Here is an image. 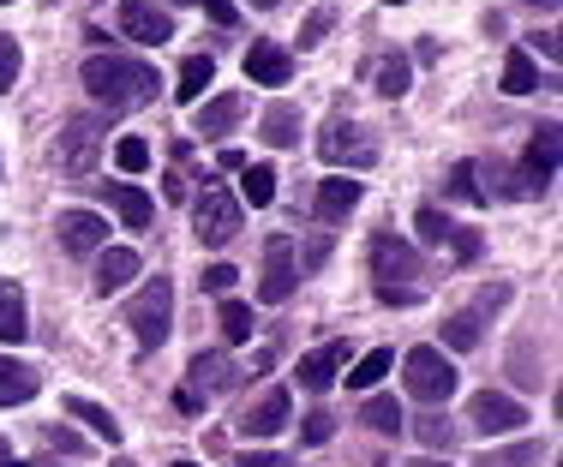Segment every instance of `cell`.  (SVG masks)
<instances>
[{"instance_id": "obj_1", "label": "cell", "mask_w": 563, "mask_h": 467, "mask_svg": "<svg viewBox=\"0 0 563 467\" xmlns=\"http://www.w3.org/2000/svg\"><path fill=\"white\" fill-rule=\"evenodd\" d=\"M366 258H372V288H378V300L413 305V300L426 293V258L408 246V240H396V234H372Z\"/></svg>"}, {"instance_id": "obj_2", "label": "cell", "mask_w": 563, "mask_h": 467, "mask_svg": "<svg viewBox=\"0 0 563 467\" xmlns=\"http://www.w3.org/2000/svg\"><path fill=\"white\" fill-rule=\"evenodd\" d=\"M85 90L109 109H139L156 97V73L132 55H90L85 60Z\"/></svg>"}, {"instance_id": "obj_3", "label": "cell", "mask_w": 563, "mask_h": 467, "mask_svg": "<svg viewBox=\"0 0 563 467\" xmlns=\"http://www.w3.org/2000/svg\"><path fill=\"white\" fill-rule=\"evenodd\" d=\"M126 324H132V336H139V348H163L168 330H174V282L168 276H151V282L132 293Z\"/></svg>"}, {"instance_id": "obj_4", "label": "cell", "mask_w": 563, "mask_h": 467, "mask_svg": "<svg viewBox=\"0 0 563 467\" xmlns=\"http://www.w3.org/2000/svg\"><path fill=\"white\" fill-rule=\"evenodd\" d=\"M401 383H408L413 402H450L455 396V366L444 348H408V359H401Z\"/></svg>"}, {"instance_id": "obj_5", "label": "cell", "mask_w": 563, "mask_h": 467, "mask_svg": "<svg viewBox=\"0 0 563 467\" xmlns=\"http://www.w3.org/2000/svg\"><path fill=\"white\" fill-rule=\"evenodd\" d=\"M318 156H324L330 168H372V163H378V138H372L360 120L336 114L324 132H318Z\"/></svg>"}, {"instance_id": "obj_6", "label": "cell", "mask_w": 563, "mask_h": 467, "mask_svg": "<svg viewBox=\"0 0 563 467\" xmlns=\"http://www.w3.org/2000/svg\"><path fill=\"white\" fill-rule=\"evenodd\" d=\"M97 151H102V120L97 114H73L60 132V168L73 180H85L90 168H97Z\"/></svg>"}, {"instance_id": "obj_7", "label": "cell", "mask_w": 563, "mask_h": 467, "mask_svg": "<svg viewBox=\"0 0 563 467\" xmlns=\"http://www.w3.org/2000/svg\"><path fill=\"white\" fill-rule=\"evenodd\" d=\"M300 282V264H294V240L288 234H271L264 240V276H258V300L264 305H282Z\"/></svg>"}, {"instance_id": "obj_8", "label": "cell", "mask_w": 563, "mask_h": 467, "mask_svg": "<svg viewBox=\"0 0 563 467\" xmlns=\"http://www.w3.org/2000/svg\"><path fill=\"white\" fill-rule=\"evenodd\" d=\"M192 222H198V240H205V246H228V240L240 234V198H228L222 186H205Z\"/></svg>"}, {"instance_id": "obj_9", "label": "cell", "mask_w": 563, "mask_h": 467, "mask_svg": "<svg viewBox=\"0 0 563 467\" xmlns=\"http://www.w3.org/2000/svg\"><path fill=\"white\" fill-rule=\"evenodd\" d=\"M467 420H474L479 437H509L528 425V408L516 402V396H498V390H479L474 402H467Z\"/></svg>"}, {"instance_id": "obj_10", "label": "cell", "mask_w": 563, "mask_h": 467, "mask_svg": "<svg viewBox=\"0 0 563 467\" xmlns=\"http://www.w3.org/2000/svg\"><path fill=\"white\" fill-rule=\"evenodd\" d=\"M114 31L132 36V43H144V48H163L174 36V19H168V7H156V0H126V7L114 12Z\"/></svg>"}, {"instance_id": "obj_11", "label": "cell", "mask_w": 563, "mask_h": 467, "mask_svg": "<svg viewBox=\"0 0 563 467\" xmlns=\"http://www.w3.org/2000/svg\"><path fill=\"white\" fill-rule=\"evenodd\" d=\"M413 229H420V240H426V246H438V252L450 246L462 264H474V258H479V234H474V229H462V222H450L438 204H426L420 216H413Z\"/></svg>"}, {"instance_id": "obj_12", "label": "cell", "mask_w": 563, "mask_h": 467, "mask_svg": "<svg viewBox=\"0 0 563 467\" xmlns=\"http://www.w3.org/2000/svg\"><path fill=\"white\" fill-rule=\"evenodd\" d=\"M55 229H60V246L78 252V258H90V252L109 246V222H102L97 210H60Z\"/></svg>"}, {"instance_id": "obj_13", "label": "cell", "mask_w": 563, "mask_h": 467, "mask_svg": "<svg viewBox=\"0 0 563 467\" xmlns=\"http://www.w3.org/2000/svg\"><path fill=\"white\" fill-rule=\"evenodd\" d=\"M288 413H294L288 390H264L258 402H252L246 413H240V432H246V437H276L282 425H288Z\"/></svg>"}, {"instance_id": "obj_14", "label": "cell", "mask_w": 563, "mask_h": 467, "mask_svg": "<svg viewBox=\"0 0 563 467\" xmlns=\"http://www.w3.org/2000/svg\"><path fill=\"white\" fill-rule=\"evenodd\" d=\"M342 366H347V342H324V348H312V354L300 359V390L324 396L330 383H336Z\"/></svg>"}, {"instance_id": "obj_15", "label": "cell", "mask_w": 563, "mask_h": 467, "mask_svg": "<svg viewBox=\"0 0 563 467\" xmlns=\"http://www.w3.org/2000/svg\"><path fill=\"white\" fill-rule=\"evenodd\" d=\"M552 175H558V126H540L533 132V144H528V163H521V180L533 186V198L552 186Z\"/></svg>"}, {"instance_id": "obj_16", "label": "cell", "mask_w": 563, "mask_h": 467, "mask_svg": "<svg viewBox=\"0 0 563 467\" xmlns=\"http://www.w3.org/2000/svg\"><path fill=\"white\" fill-rule=\"evenodd\" d=\"M246 78H252V85H288V78H294V55L282 43H252L246 48Z\"/></svg>"}, {"instance_id": "obj_17", "label": "cell", "mask_w": 563, "mask_h": 467, "mask_svg": "<svg viewBox=\"0 0 563 467\" xmlns=\"http://www.w3.org/2000/svg\"><path fill=\"white\" fill-rule=\"evenodd\" d=\"M36 390H43V371H36V366H24V359H12V354H0V408L31 402Z\"/></svg>"}, {"instance_id": "obj_18", "label": "cell", "mask_w": 563, "mask_h": 467, "mask_svg": "<svg viewBox=\"0 0 563 467\" xmlns=\"http://www.w3.org/2000/svg\"><path fill=\"white\" fill-rule=\"evenodd\" d=\"M132 276H139V252H132V246H102L97 276H90V282H97V293H120Z\"/></svg>"}, {"instance_id": "obj_19", "label": "cell", "mask_w": 563, "mask_h": 467, "mask_svg": "<svg viewBox=\"0 0 563 467\" xmlns=\"http://www.w3.org/2000/svg\"><path fill=\"white\" fill-rule=\"evenodd\" d=\"M240 383V366L228 354H198L192 359V390L198 396H222V390H234Z\"/></svg>"}, {"instance_id": "obj_20", "label": "cell", "mask_w": 563, "mask_h": 467, "mask_svg": "<svg viewBox=\"0 0 563 467\" xmlns=\"http://www.w3.org/2000/svg\"><path fill=\"white\" fill-rule=\"evenodd\" d=\"M240 114H246V97H234V90H228V97H210L205 109H198V120H192V132H205V138H222V132L234 126Z\"/></svg>"}, {"instance_id": "obj_21", "label": "cell", "mask_w": 563, "mask_h": 467, "mask_svg": "<svg viewBox=\"0 0 563 467\" xmlns=\"http://www.w3.org/2000/svg\"><path fill=\"white\" fill-rule=\"evenodd\" d=\"M31 336V312H24V288L0 282V342H24Z\"/></svg>"}, {"instance_id": "obj_22", "label": "cell", "mask_w": 563, "mask_h": 467, "mask_svg": "<svg viewBox=\"0 0 563 467\" xmlns=\"http://www.w3.org/2000/svg\"><path fill=\"white\" fill-rule=\"evenodd\" d=\"M354 204H360V180L342 175V180H324V186H318V222H342Z\"/></svg>"}, {"instance_id": "obj_23", "label": "cell", "mask_w": 563, "mask_h": 467, "mask_svg": "<svg viewBox=\"0 0 563 467\" xmlns=\"http://www.w3.org/2000/svg\"><path fill=\"white\" fill-rule=\"evenodd\" d=\"M258 138L264 144H294L300 138V109H294V102H271V109H264V120H258Z\"/></svg>"}, {"instance_id": "obj_24", "label": "cell", "mask_w": 563, "mask_h": 467, "mask_svg": "<svg viewBox=\"0 0 563 467\" xmlns=\"http://www.w3.org/2000/svg\"><path fill=\"white\" fill-rule=\"evenodd\" d=\"M66 413H73V420H85L102 444H120V420L102 402H90V396H66Z\"/></svg>"}, {"instance_id": "obj_25", "label": "cell", "mask_w": 563, "mask_h": 467, "mask_svg": "<svg viewBox=\"0 0 563 467\" xmlns=\"http://www.w3.org/2000/svg\"><path fill=\"white\" fill-rule=\"evenodd\" d=\"M210 85H217V60H210V55H192V60L180 66V85H174V97H180V102H198Z\"/></svg>"}, {"instance_id": "obj_26", "label": "cell", "mask_w": 563, "mask_h": 467, "mask_svg": "<svg viewBox=\"0 0 563 467\" xmlns=\"http://www.w3.org/2000/svg\"><path fill=\"white\" fill-rule=\"evenodd\" d=\"M109 204L120 210V222H126V229H151V198L139 192V186H109Z\"/></svg>"}, {"instance_id": "obj_27", "label": "cell", "mask_w": 563, "mask_h": 467, "mask_svg": "<svg viewBox=\"0 0 563 467\" xmlns=\"http://www.w3.org/2000/svg\"><path fill=\"white\" fill-rule=\"evenodd\" d=\"M366 78H372L378 97H401V90H408V60H401V55H378L366 66Z\"/></svg>"}, {"instance_id": "obj_28", "label": "cell", "mask_w": 563, "mask_h": 467, "mask_svg": "<svg viewBox=\"0 0 563 467\" xmlns=\"http://www.w3.org/2000/svg\"><path fill=\"white\" fill-rule=\"evenodd\" d=\"M504 90H509V97H528V90H540V66H533L528 48H509V60H504Z\"/></svg>"}, {"instance_id": "obj_29", "label": "cell", "mask_w": 563, "mask_h": 467, "mask_svg": "<svg viewBox=\"0 0 563 467\" xmlns=\"http://www.w3.org/2000/svg\"><path fill=\"white\" fill-rule=\"evenodd\" d=\"M360 420H366V425H372V432H378V437H396V432H401V420H408V413L396 408V396H372V402L360 408Z\"/></svg>"}, {"instance_id": "obj_30", "label": "cell", "mask_w": 563, "mask_h": 467, "mask_svg": "<svg viewBox=\"0 0 563 467\" xmlns=\"http://www.w3.org/2000/svg\"><path fill=\"white\" fill-rule=\"evenodd\" d=\"M240 198H246V204L252 210H264V204H271V198H276V168H240Z\"/></svg>"}, {"instance_id": "obj_31", "label": "cell", "mask_w": 563, "mask_h": 467, "mask_svg": "<svg viewBox=\"0 0 563 467\" xmlns=\"http://www.w3.org/2000/svg\"><path fill=\"white\" fill-rule=\"evenodd\" d=\"M413 437H420L426 449H444V456L455 449V425L444 420V413H420V420H413Z\"/></svg>"}, {"instance_id": "obj_32", "label": "cell", "mask_w": 563, "mask_h": 467, "mask_svg": "<svg viewBox=\"0 0 563 467\" xmlns=\"http://www.w3.org/2000/svg\"><path fill=\"white\" fill-rule=\"evenodd\" d=\"M390 366H396V354H390V348H372V354L360 359L354 371H347V383H354V390H372V383H378V378H384V371H390Z\"/></svg>"}, {"instance_id": "obj_33", "label": "cell", "mask_w": 563, "mask_h": 467, "mask_svg": "<svg viewBox=\"0 0 563 467\" xmlns=\"http://www.w3.org/2000/svg\"><path fill=\"white\" fill-rule=\"evenodd\" d=\"M450 198H462V204H486V192H479V163H455L450 168Z\"/></svg>"}, {"instance_id": "obj_34", "label": "cell", "mask_w": 563, "mask_h": 467, "mask_svg": "<svg viewBox=\"0 0 563 467\" xmlns=\"http://www.w3.org/2000/svg\"><path fill=\"white\" fill-rule=\"evenodd\" d=\"M533 462H540V444L528 437V444H516V449H486L474 467H533Z\"/></svg>"}, {"instance_id": "obj_35", "label": "cell", "mask_w": 563, "mask_h": 467, "mask_svg": "<svg viewBox=\"0 0 563 467\" xmlns=\"http://www.w3.org/2000/svg\"><path fill=\"white\" fill-rule=\"evenodd\" d=\"M444 342L455 354H467V348H479V318L474 312H455L450 324H444Z\"/></svg>"}, {"instance_id": "obj_36", "label": "cell", "mask_w": 563, "mask_h": 467, "mask_svg": "<svg viewBox=\"0 0 563 467\" xmlns=\"http://www.w3.org/2000/svg\"><path fill=\"white\" fill-rule=\"evenodd\" d=\"M217 318H222V336H228V342H246V336H252V305L222 300V312H217Z\"/></svg>"}, {"instance_id": "obj_37", "label": "cell", "mask_w": 563, "mask_h": 467, "mask_svg": "<svg viewBox=\"0 0 563 467\" xmlns=\"http://www.w3.org/2000/svg\"><path fill=\"white\" fill-rule=\"evenodd\" d=\"M114 163L126 168V175H144V168H151V144H144V138H120L114 144Z\"/></svg>"}, {"instance_id": "obj_38", "label": "cell", "mask_w": 563, "mask_h": 467, "mask_svg": "<svg viewBox=\"0 0 563 467\" xmlns=\"http://www.w3.org/2000/svg\"><path fill=\"white\" fill-rule=\"evenodd\" d=\"M19 66H24L19 43H12V36H0V97H7L12 85H19Z\"/></svg>"}, {"instance_id": "obj_39", "label": "cell", "mask_w": 563, "mask_h": 467, "mask_svg": "<svg viewBox=\"0 0 563 467\" xmlns=\"http://www.w3.org/2000/svg\"><path fill=\"white\" fill-rule=\"evenodd\" d=\"M330 24H336V12H330V7H318L312 19L300 24V48H318V43H324V31H330Z\"/></svg>"}, {"instance_id": "obj_40", "label": "cell", "mask_w": 563, "mask_h": 467, "mask_svg": "<svg viewBox=\"0 0 563 467\" xmlns=\"http://www.w3.org/2000/svg\"><path fill=\"white\" fill-rule=\"evenodd\" d=\"M330 432H336V413H324V408H318V413H306V425H300V437H306V444H330Z\"/></svg>"}, {"instance_id": "obj_41", "label": "cell", "mask_w": 563, "mask_h": 467, "mask_svg": "<svg viewBox=\"0 0 563 467\" xmlns=\"http://www.w3.org/2000/svg\"><path fill=\"white\" fill-rule=\"evenodd\" d=\"M234 276H240V270H234V264H210V270H205V276H198V282H205L210 293H228V288H234Z\"/></svg>"}, {"instance_id": "obj_42", "label": "cell", "mask_w": 563, "mask_h": 467, "mask_svg": "<svg viewBox=\"0 0 563 467\" xmlns=\"http://www.w3.org/2000/svg\"><path fill=\"white\" fill-rule=\"evenodd\" d=\"M234 467H288V456H271V449H246Z\"/></svg>"}, {"instance_id": "obj_43", "label": "cell", "mask_w": 563, "mask_h": 467, "mask_svg": "<svg viewBox=\"0 0 563 467\" xmlns=\"http://www.w3.org/2000/svg\"><path fill=\"white\" fill-rule=\"evenodd\" d=\"M324 258H330V240H324V234H318V240H312V246H306V270H318V264H324Z\"/></svg>"}, {"instance_id": "obj_44", "label": "cell", "mask_w": 563, "mask_h": 467, "mask_svg": "<svg viewBox=\"0 0 563 467\" xmlns=\"http://www.w3.org/2000/svg\"><path fill=\"white\" fill-rule=\"evenodd\" d=\"M48 444H55V449H66V456H73V449H78V437L66 432V425H48Z\"/></svg>"}, {"instance_id": "obj_45", "label": "cell", "mask_w": 563, "mask_h": 467, "mask_svg": "<svg viewBox=\"0 0 563 467\" xmlns=\"http://www.w3.org/2000/svg\"><path fill=\"white\" fill-rule=\"evenodd\" d=\"M205 12H210L217 24H234V0H205Z\"/></svg>"}, {"instance_id": "obj_46", "label": "cell", "mask_w": 563, "mask_h": 467, "mask_svg": "<svg viewBox=\"0 0 563 467\" xmlns=\"http://www.w3.org/2000/svg\"><path fill=\"white\" fill-rule=\"evenodd\" d=\"M504 300H509V288H479V305H486V312H498Z\"/></svg>"}, {"instance_id": "obj_47", "label": "cell", "mask_w": 563, "mask_h": 467, "mask_svg": "<svg viewBox=\"0 0 563 467\" xmlns=\"http://www.w3.org/2000/svg\"><path fill=\"white\" fill-rule=\"evenodd\" d=\"M163 192H168V198H186V175H180V168H174V175L163 180Z\"/></svg>"}, {"instance_id": "obj_48", "label": "cell", "mask_w": 563, "mask_h": 467, "mask_svg": "<svg viewBox=\"0 0 563 467\" xmlns=\"http://www.w3.org/2000/svg\"><path fill=\"white\" fill-rule=\"evenodd\" d=\"M0 467H19V456H12V444L0 437Z\"/></svg>"}, {"instance_id": "obj_49", "label": "cell", "mask_w": 563, "mask_h": 467, "mask_svg": "<svg viewBox=\"0 0 563 467\" xmlns=\"http://www.w3.org/2000/svg\"><path fill=\"white\" fill-rule=\"evenodd\" d=\"M521 7H540V12H552V7H558V0H521Z\"/></svg>"}, {"instance_id": "obj_50", "label": "cell", "mask_w": 563, "mask_h": 467, "mask_svg": "<svg viewBox=\"0 0 563 467\" xmlns=\"http://www.w3.org/2000/svg\"><path fill=\"white\" fill-rule=\"evenodd\" d=\"M156 7H186V0H156Z\"/></svg>"}, {"instance_id": "obj_51", "label": "cell", "mask_w": 563, "mask_h": 467, "mask_svg": "<svg viewBox=\"0 0 563 467\" xmlns=\"http://www.w3.org/2000/svg\"><path fill=\"white\" fill-rule=\"evenodd\" d=\"M413 467H444V462H413Z\"/></svg>"}, {"instance_id": "obj_52", "label": "cell", "mask_w": 563, "mask_h": 467, "mask_svg": "<svg viewBox=\"0 0 563 467\" xmlns=\"http://www.w3.org/2000/svg\"><path fill=\"white\" fill-rule=\"evenodd\" d=\"M252 7H276V0H252Z\"/></svg>"}, {"instance_id": "obj_53", "label": "cell", "mask_w": 563, "mask_h": 467, "mask_svg": "<svg viewBox=\"0 0 563 467\" xmlns=\"http://www.w3.org/2000/svg\"><path fill=\"white\" fill-rule=\"evenodd\" d=\"M174 467H198V462H174Z\"/></svg>"}, {"instance_id": "obj_54", "label": "cell", "mask_w": 563, "mask_h": 467, "mask_svg": "<svg viewBox=\"0 0 563 467\" xmlns=\"http://www.w3.org/2000/svg\"><path fill=\"white\" fill-rule=\"evenodd\" d=\"M114 467H139V462H114Z\"/></svg>"}, {"instance_id": "obj_55", "label": "cell", "mask_w": 563, "mask_h": 467, "mask_svg": "<svg viewBox=\"0 0 563 467\" xmlns=\"http://www.w3.org/2000/svg\"><path fill=\"white\" fill-rule=\"evenodd\" d=\"M31 467H55V462H31Z\"/></svg>"}, {"instance_id": "obj_56", "label": "cell", "mask_w": 563, "mask_h": 467, "mask_svg": "<svg viewBox=\"0 0 563 467\" xmlns=\"http://www.w3.org/2000/svg\"><path fill=\"white\" fill-rule=\"evenodd\" d=\"M390 7H401V0H390Z\"/></svg>"}, {"instance_id": "obj_57", "label": "cell", "mask_w": 563, "mask_h": 467, "mask_svg": "<svg viewBox=\"0 0 563 467\" xmlns=\"http://www.w3.org/2000/svg\"><path fill=\"white\" fill-rule=\"evenodd\" d=\"M0 7H7V0H0Z\"/></svg>"}]
</instances>
